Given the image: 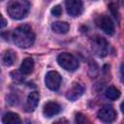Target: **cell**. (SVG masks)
<instances>
[{
	"label": "cell",
	"mask_w": 124,
	"mask_h": 124,
	"mask_svg": "<svg viewBox=\"0 0 124 124\" xmlns=\"http://www.w3.org/2000/svg\"><path fill=\"white\" fill-rule=\"evenodd\" d=\"M39 99H40L39 92H37V91L31 92V93L28 95V97H27V101H26V105H25V109H26V111H28V112L33 111V110L36 108V107L38 106Z\"/></svg>",
	"instance_id": "11"
},
{
	"label": "cell",
	"mask_w": 124,
	"mask_h": 124,
	"mask_svg": "<svg viewBox=\"0 0 124 124\" xmlns=\"http://www.w3.org/2000/svg\"><path fill=\"white\" fill-rule=\"evenodd\" d=\"M75 120H76V122L78 123V124H83V123L89 122V120L86 118V116H85L84 114H82L81 112H78V113H76Z\"/></svg>",
	"instance_id": "17"
},
{
	"label": "cell",
	"mask_w": 124,
	"mask_h": 124,
	"mask_svg": "<svg viewBox=\"0 0 124 124\" xmlns=\"http://www.w3.org/2000/svg\"><path fill=\"white\" fill-rule=\"evenodd\" d=\"M105 96L109 100H116L120 97V91L114 86H108L105 91Z\"/></svg>",
	"instance_id": "16"
},
{
	"label": "cell",
	"mask_w": 124,
	"mask_h": 124,
	"mask_svg": "<svg viewBox=\"0 0 124 124\" xmlns=\"http://www.w3.org/2000/svg\"><path fill=\"white\" fill-rule=\"evenodd\" d=\"M61 110V107L56 102H47L43 108V113L46 117H51L58 114Z\"/></svg>",
	"instance_id": "10"
},
{
	"label": "cell",
	"mask_w": 124,
	"mask_h": 124,
	"mask_svg": "<svg viewBox=\"0 0 124 124\" xmlns=\"http://www.w3.org/2000/svg\"><path fill=\"white\" fill-rule=\"evenodd\" d=\"M1 19H2V23H1V28H4L6 26V20L3 16H1Z\"/></svg>",
	"instance_id": "21"
},
{
	"label": "cell",
	"mask_w": 124,
	"mask_h": 124,
	"mask_svg": "<svg viewBox=\"0 0 124 124\" xmlns=\"http://www.w3.org/2000/svg\"><path fill=\"white\" fill-rule=\"evenodd\" d=\"M65 5L67 13L72 16H78L83 11V4L81 0H66Z\"/></svg>",
	"instance_id": "8"
},
{
	"label": "cell",
	"mask_w": 124,
	"mask_h": 124,
	"mask_svg": "<svg viewBox=\"0 0 124 124\" xmlns=\"http://www.w3.org/2000/svg\"><path fill=\"white\" fill-rule=\"evenodd\" d=\"M83 92H84V87L80 83L75 82V83H73L71 88L67 91L66 97L70 101H76L83 94Z\"/></svg>",
	"instance_id": "9"
},
{
	"label": "cell",
	"mask_w": 124,
	"mask_h": 124,
	"mask_svg": "<svg viewBox=\"0 0 124 124\" xmlns=\"http://www.w3.org/2000/svg\"><path fill=\"white\" fill-rule=\"evenodd\" d=\"M2 121L5 124H19L21 122L18 114L15 113V112H12V111H9V112L5 113L3 118H2Z\"/></svg>",
	"instance_id": "13"
},
{
	"label": "cell",
	"mask_w": 124,
	"mask_h": 124,
	"mask_svg": "<svg viewBox=\"0 0 124 124\" xmlns=\"http://www.w3.org/2000/svg\"><path fill=\"white\" fill-rule=\"evenodd\" d=\"M34 69V60L31 57H26L23 59L20 65V73L23 75H30Z\"/></svg>",
	"instance_id": "12"
},
{
	"label": "cell",
	"mask_w": 124,
	"mask_h": 124,
	"mask_svg": "<svg viewBox=\"0 0 124 124\" xmlns=\"http://www.w3.org/2000/svg\"><path fill=\"white\" fill-rule=\"evenodd\" d=\"M57 62L60 67H62L63 69H65L66 71H69V72H74L78 68V59L74 55H72L68 52L60 53L57 57Z\"/></svg>",
	"instance_id": "3"
},
{
	"label": "cell",
	"mask_w": 124,
	"mask_h": 124,
	"mask_svg": "<svg viewBox=\"0 0 124 124\" xmlns=\"http://www.w3.org/2000/svg\"><path fill=\"white\" fill-rule=\"evenodd\" d=\"M51 14H52L54 16H60L61 14H62V8H61V6H59V5L54 6V7L51 9Z\"/></svg>",
	"instance_id": "19"
},
{
	"label": "cell",
	"mask_w": 124,
	"mask_h": 124,
	"mask_svg": "<svg viewBox=\"0 0 124 124\" xmlns=\"http://www.w3.org/2000/svg\"><path fill=\"white\" fill-rule=\"evenodd\" d=\"M120 77H121V81L124 83V62L120 66Z\"/></svg>",
	"instance_id": "20"
},
{
	"label": "cell",
	"mask_w": 124,
	"mask_h": 124,
	"mask_svg": "<svg viewBox=\"0 0 124 124\" xmlns=\"http://www.w3.org/2000/svg\"><path fill=\"white\" fill-rule=\"evenodd\" d=\"M30 8V4L27 0H11L7 6V12L13 19L23 18Z\"/></svg>",
	"instance_id": "2"
},
{
	"label": "cell",
	"mask_w": 124,
	"mask_h": 124,
	"mask_svg": "<svg viewBox=\"0 0 124 124\" xmlns=\"http://www.w3.org/2000/svg\"><path fill=\"white\" fill-rule=\"evenodd\" d=\"M16 59V53L13 51V50H6L3 54V58H2V61H3V64L6 66V67H10L12 66L15 61Z\"/></svg>",
	"instance_id": "15"
},
{
	"label": "cell",
	"mask_w": 124,
	"mask_h": 124,
	"mask_svg": "<svg viewBox=\"0 0 124 124\" xmlns=\"http://www.w3.org/2000/svg\"><path fill=\"white\" fill-rule=\"evenodd\" d=\"M91 49L99 57H105L108 53V44L105 38L96 36L91 40Z\"/></svg>",
	"instance_id": "4"
},
{
	"label": "cell",
	"mask_w": 124,
	"mask_h": 124,
	"mask_svg": "<svg viewBox=\"0 0 124 124\" xmlns=\"http://www.w3.org/2000/svg\"><path fill=\"white\" fill-rule=\"evenodd\" d=\"M13 41L18 47L27 48L35 42V34L29 24H22L16 27L12 35Z\"/></svg>",
	"instance_id": "1"
},
{
	"label": "cell",
	"mask_w": 124,
	"mask_h": 124,
	"mask_svg": "<svg viewBox=\"0 0 124 124\" xmlns=\"http://www.w3.org/2000/svg\"><path fill=\"white\" fill-rule=\"evenodd\" d=\"M108 8H109V10H110V12H111V14H112V16L116 18V19H118L119 18V14H118V11H117V7L115 6V4H113V3H110L109 5H108Z\"/></svg>",
	"instance_id": "18"
},
{
	"label": "cell",
	"mask_w": 124,
	"mask_h": 124,
	"mask_svg": "<svg viewBox=\"0 0 124 124\" xmlns=\"http://www.w3.org/2000/svg\"><path fill=\"white\" fill-rule=\"evenodd\" d=\"M51 28L52 30L55 32V33H58V34H65L69 31V24L67 22H64V21H56V22H53L52 25H51Z\"/></svg>",
	"instance_id": "14"
},
{
	"label": "cell",
	"mask_w": 124,
	"mask_h": 124,
	"mask_svg": "<svg viewBox=\"0 0 124 124\" xmlns=\"http://www.w3.org/2000/svg\"><path fill=\"white\" fill-rule=\"evenodd\" d=\"M120 108H121V111L124 113V102L121 103V105H120Z\"/></svg>",
	"instance_id": "22"
},
{
	"label": "cell",
	"mask_w": 124,
	"mask_h": 124,
	"mask_svg": "<svg viewBox=\"0 0 124 124\" xmlns=\"http://www.w3.org/2000/svg\"><path fill=\"white\" fill-rule=\"evenodd\" d=\"M96 25L102 29L106 34L112 35L114 33V23L112 19L107 15H100L95 19Z\"/></svg>",
	"instance_id": "5"
},
{
	"label": "cell",
	"mask_w": 124,
	"mask_h": 124,
	"mask_svg": "<svg viewBox=\"0 0 124 124\" xmlns=\"http://www.w3.org/2000/svg\"><path fill=\"white\" fill-rule=\"evenodd\" d=\"M98 118L103 122H112L116 118V111L111 106H104L101 108L97 113Z\"/></svg>",
	"instance_id": "7"
},
{
	"label": "cell",
	"mask_w": 124,
	"mask_h": 124,
	"mask_svg": "<svg viewBox=\"0 0 124 124\" xmlns=\"http://www.w3.org/2000/svg\"><path fill=\"white\" fill-rule=\"evenodd\" d=\"M45 82H46V85L48 89L55 91L60 87L61 76L56 71H50L46 74V78H45Z\"/></svg>",
	"instance_id": "6"
}]
</instances>
